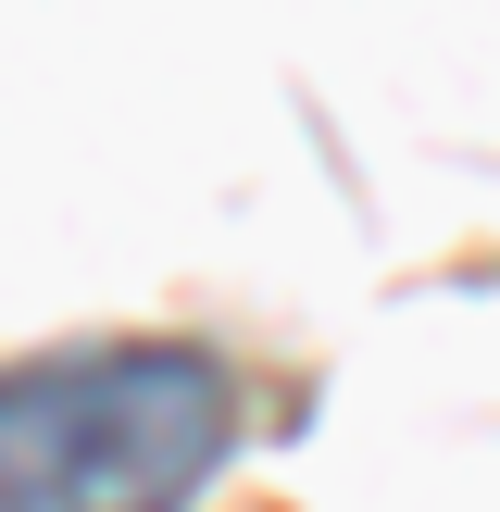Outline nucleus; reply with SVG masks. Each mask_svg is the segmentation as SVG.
Wrapping results in <instances>:
<instances>
[{
  "instance_id": "nucleus-1",
  "label": "nucleus",
  "mask_w": 500,
  "mask_h": 512,
  "mask_svg": "<svg viewBox=\"0 0 500 512\" xmlns=\"http://www.w3.org/2000/svg\"><path fill=\"white\" fill-rule=\"evenodd\" d=\"M238 450V375L188 338L0 363V512H188Z\"/></svg>"
}]
</instances>
